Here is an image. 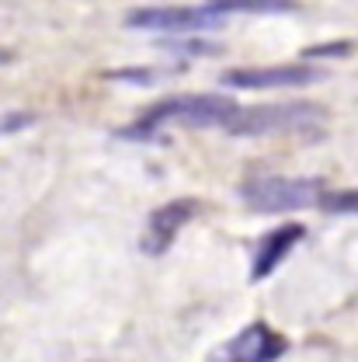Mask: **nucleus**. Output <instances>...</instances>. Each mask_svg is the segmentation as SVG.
Wrapping results in <instances>:
<instances>
[{
  "instance_id": "obj_13",
  "label": "nucleus",
  "mask_w": 358,
  "mask_h": 362,
  "mask_svg": "<svg viewBox=\"0 0 358 362\" xmlns=\"http://www.w3.org/2000/svg\"><path fill=\"white\" fill-rule=\"evenodd\" d=\"M164 49H174L181 56H216L220 45L216 42H202V39H184V42H160Z\"/></svg>"
},
{
  "instance_id": "obj_1",
  "label": "nucleus",
  "mask_w": 358,
  "mask_h": 362,
  "mask_svg": "<svg viewBox=\"0 0 358 362\" xmlns=\"http://www.w3.org/2000/svg\"><path fill=\"white\" fill-rule=\"evenodd\" d=\"M237 101L226 94H178V98H164L157 105H150L136 122L115 129L119 139L129 143H167L171 126H188V129H226L229 119L237 115Z\"/></svg>"
},
{
  "instance_id": "obj_3",
  "label": "nucleus",
  "mask_w": 358,
  "mask_h": 362,
  "mask_svg": "<svg viewBox=\"0 0 358 362\" xmlns=\"http://www.w3.org/2000/svg\"><path fill=\"white\" fill-rule=\"evenodd\" d=\"M323 192L320 178H285V175H261L240 185V199L251 213H292L316 206Z\"/></svg>"
},
{
  "instance_id": "obj_6",
  "label": "nucleus",
  "mask_w": 358,
  "mask_h": 362,
  "mask_svg": "<svg viewBox=\"0 0 358 362\" xmlns=\"http://www.w3.org/2000/svg\"><path fill=\"white\" fill-rule=\"evenodd\" d=\"M285 349L289 341L275 327H268L265 320H254L233 338H226L223 345H216L209 362H278Z\"/></svg>"
},
{
  "instance_id": "obj_7",
  "label": "nucleus",
  "mask_w": 358,
  "mask_h": 362,
  "mask_svg": "<svg viewBox=\"0 0 358 362\" xmlns=\"http://www.w3.org/2000/svg\"><path fill=\"white\" fill-rule=\"evenodd\" d=\"M198 209H202L198 199H171L160 209H153L146 226H143V237H139L143 255H150V258L167 255L171 244H174V237L184 230V223H191L198 216Z\"/></svg>"
},
{
  "instance_id": "obj_4",
  "label": "nucleus",
  "mask_w": 358,
  "mask_h": 362,
  "mask_svg": "<svg viewBox=\"0 0 358 362\" xmlns=\"http://www.w3.org/2000/svg\"><path fill=\"white\" fill-rule=\"evenodd\" d=\"M216 25H223V18L209 4L202 7H136L126 14V28L160 32V35H184V32H202Z\"/></svg>"
},
{
  "instance_id": "obj_2",
  "label": "nucleus",
  "mask_w": 358,
  "mask_h": 362,
  "mask_svg": "<svg viewBox=\"0 0 358 362\" xmlns=\"http://www.w3.org/2000/svg\"><path fill=\"white\" fill-rule=\"evenodd\" d=\"M327 122V112L310 101H285V105H251L237 108L229 119L226 133L229 136H282V133H303Z\"/></svg>"
},
{
  "instance_id": "obj_10",
  "label": "nucleus",
  "mask_w": 358,
  "mask_h": 362,
  "mask_svg": "<svg viewBox=\"0 0 358 362\" xmlns=\"http://www.w3.org/2000/svg\"><path fill=\"white\" fill-rule=\"evenodd\" d=\"M316 206L323 213H334V216H358V188H323Z\"/></svg>"
},
{
  "instance_id": "obj_11",
  "label": "nucleus",
  "mask_w": 358,
  "mask_h": 362,
  "mask_svg": "<svg viewBox=\"0 0 358 362\" xmlns=\"http://www.w3.org/2000/svg\"><path fill=\"white\" fill-rule=\"evenodd\" d=\"M105 81H115V84H136V88H153L164 81L160 70L153 66H122V70H105Z\"/></svg>"
},
{
  "instance_id": "obj_9",
  "label": "nucleus",
  "mask_w": 358,
  "mask_h": 362,
  "mask_svg": "<svg viewBox=\"0 0 358 362\" xmlns=\"http://www.w3.org/2000/svg\"><path fill=\"white\" fill-rule=\"evenodd\" d=\"M209 7L220 18L226 14H289L292 11V4H285V0H216Z\"/></svg>"
},
{
  "instance_id": "obj_5",
  "label": "nucleus",
  "mask_w": 358,
  "mask_h": 362,
  "mask_svg": "<svg viewBox=\"0 0 358 362\" xmlns=\"http://www.w3.org/2000/svg\"><path fill=\"white\" fill-rule=\"evenodd\" d=\"M327 81L323 66L310 63H278V66H244V70H229L223 74L226 88L237 90H289V88H310Z\"/></svg>"
},
{
  "instance_id": "obj_8",
  "label": "nucleus",
  "mask_w": 358,
  "mask_h": 362,
  "mask_svg": "<svg viewBox=\"0 0 358 362\" xmlns=\"http://www.w3.org/2000/svg\"><path fill=\"white\" fill-rule=\"evenodd\" d=\"M306 237V226L303 223H282L268 230L258 247H254V258H251V282H265L268 275L278 272V265L289 258V251Z\"/></svg>"
},
{
  "instance_id": "obj_14",
  "label": "nucleus",
  "mask_w": 358,
  "mask_h": 362,
  "mask_svg": "<svg viewBox=\"0 0 358 362\" xmlns=\"http://www.w3.org/2000/svg\"><path fill=\"white\" fill-rule=\"evenodd\" d=\"M348 52H355V45L345 42V39H338V42H330V45H314V49H306L310 59H330V56H348Z\"/></svg>"
},
{
  "instance_id": "obj_12",
  "label": "nucleus",
  "mask_w": 358,
  "mask_h": 362,
  "mask_svg": "<svg viewBox=\"0 0 358 362\" xmlns=\"http://www.w3.org/2000/svg\"><path fill=\"white\" fill-rule=\"evenodd\" d=\"M35 126V112H4L0 115V136L21 133V129H32Z\"/></svg>"
}]
</instances>
